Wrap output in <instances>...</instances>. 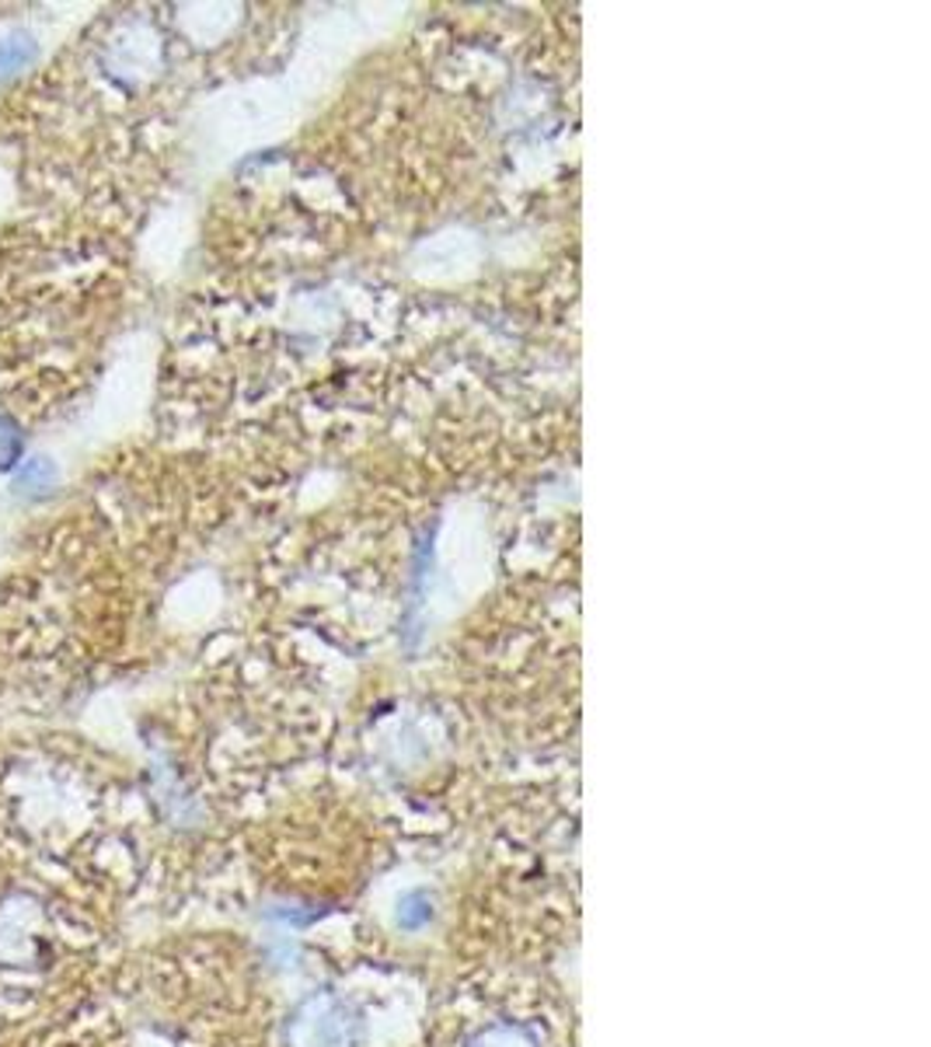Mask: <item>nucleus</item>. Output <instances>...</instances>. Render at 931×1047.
Returning <instances> with one entry per match:
<instances>
[{
    "label": "nucleus",
    "instance_id": "1",
    "mask_svg": "<svg viewBox=\"0 0 931 1047\" xmlns=\"http://www.w3.org/2000/svg\"><path fill=\"white\" fill-rule=\"evenodd\" d=\"M24 57H29V42H24V39L0 42V74H11V70H18L24 63Z\"/></svg>",
    "mask_w": 931,
    "mask_h": 1047
},
{
    "label": "nucleus",
    "instance_id": "2",
    "mask_svg": "<svg viewBox=\"0 0 931 1047\" xmlns=\"http://www.w3.org/2000/svg\"><path fill=\"white\" fill-rule=\"evenodd\" d=\"M426 918H429V900H426L423 894L405 897V908L398 912V922H402V925H419V922H426Z\"/></svg>",
    "mask_w": 931,
    "mask_h": 1047
}]
</instances>
